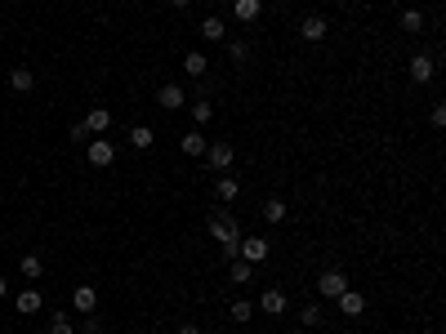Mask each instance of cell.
Here are the masks:
<instances>
[{
  "instance_id": "1",
  "label": "cell",
  "mask_w": 446,
  "mask_h": 334,
  "mask_svg": "<svg viewBox=\"0 0 446 334\" xmlns=\"http://www.w3.org/2000/svg\"><path fill=\"white\" fill-rule=\"evenodd\" d=\"M232 160H236V147L227 138L205 143V165H210V169H232Z\"/></svg>"
},
{
  "instance_id": "2",
  "label": "cell",
  "mask_w": 446,
  "mask_h": 334,
  "mask_svg": "<svg viewBox=\"0 0 446 334\" xmlns=\"http://www.w3.org/2000/svg\"><path fill=\"white\" fill-rule=\"evenodd\" d=\"M85 160L99 165V169H108L112 160H116V147H112L108 138H90V143H85Z\"/></svg>"
},
{
  "instance_id": "3",
  "label": "cell",
  "mask_w": 446,
  "mask_h": 334,
  "mask_svg": "<svg viewBox=\"0 0 446 334\" xmlns=\"http://www.w3.org/2000/svg\"><path fill=\"white\" fill-rule=\"evenodd\" d=\"M406 72H411L415 85H429L433 72H438V59H433V54H411V67H406Z\"/></svg>"
},
{
  "instance_id": "4",
  "label": "cell",
  "mask_w": 446,
  "mask_h": 334,
  "mask_svg": "<svg viewBox=\"0 0 446 334\" xmlns=\"http://www.w3.org/2000/svg\"><path fill=\"white\" fill-rule=\"evenodd\" d=\"M272 254V245L263 241V236H241V254L236 259H245V263H263Z\"/></svg>"
},
{
  "instance_id": "5",
  "label": "cell",
  "mask_w": 446,
  "mask_h": 334,
  "mask_svg": "<svg viewBox=\"0 0 446 334\" xmlns=\"http://www.w3.org/2000/svg\"><path fill=\"white\" fill-rule=\"evenodd\" d=\"M317 290L326 294V299H335V294H344V290H348V276L339 272V267H326V272L317 276Z\"/></svg>"
},
{
  "instance_id": "6",
  "label": "cell",
  "mask_w": 446,
  "mask_h": 334,
  "mask_svg": "<svg viewBox=\"0 0 446 334\" xmlns=\"http://www.w3.org/2000/svg\"><path fill=\"white\" fill-rule=\"evenodd\" d=\"M236 236H241V227H236L227 214H214V218H210V241L227 245V241H236Z\"/></svg>"
},
{
  "instance_id": "7",
  "label": "cell",
  "mask_w": 446,
  "mask_h": 334,
  "mask_svg": "<svg viewBox=\"0 0 446 334\" xmlns=\"http://www.w3.org/2000/svg\"><path fill=\"white\" fill-rule=\"evenodd\" d=\"M183 103H187V94L179 90V85H161V90H156V107L161 112H179Z\"/></svg>"
},
{
  "instance_id": "8",
  "label": "cell",
  "mask_w": 446,
  "mask_h": 334,
  "mask_svg": "<svg viewBox=\"0 0 446 334\" xmlns=\"http://www.w3.org/2000/svg\"><path fill=\"white\" fill-rule=\"evenodd\" d=\"M326 32H330V23L321 14H308L299 23V36H303V41H326Z\"/></svg>"
},
{
  "instance_id": "9",
  "label": "cell",
  "mask_w": 446,
  "mask_h": 334,
  "mask_svg": "<svg viewBox=\"0 0 446 334\" xmlns=\"http://www.w3.org/2000/svg\"><path fill=\"white\" fill-rule=\"evenodd\" d=\"M72 308L76 312H99V290H94V285H76L72 290Z\"/></svg>"
},
{
  "instance_id": "10",
  "label": "cell",
  "mask_w": 446,
  "mask_h": 334,
  "mask_svg": "<svg viewBox=\"0 0 446 334\" xmlns=\"http://www.w3.org/2000/svg\"><path fill=\"white\" fill-rule=\"evenodd\" d=\"M335 308L344 312V317H362V312H366V299L357 290H344V294H335Z\"/></svg>"
},
{
  "instance_id": "11",
  "label": "cell",
  "mask_w": 446,
  "mask_h": 334,
  "mask_svg": "<svg viewBox=\"0 0 446 334\" xmlns=\"http://www.w3.org/2000/svg\"><path fill=\"white\" fill-rule=\"evenodd\" d=\"M227 5H232L236 23H259V14H263V0H227Z\"/></svg>"
},
{
  "instance_id": "12",
  "label": "cell",
  "mask_w": 446,
  "mask_h": 334,
  "mask_svg": "<svg viewBox=\"0 0 446 334\" xmlns=\"http://www.w3.org/2000/svg\"><path fill=\"white\" fill-rule=\"evenodd\" d=\"M254 312H272V317H281V312H286V294L281 290H263L259 303H254Z\"/></svg>"
},
{
  "instance_id": "13",
  "label": "cell",
  "mask_w": 446,
  "mask_h": 334,
  "mask_svg": "<svg viewBox=\"0 0 446 334\" xmlns=\"http://www.w3.org/2000/svg\"><path fill=\"white\" fill-rule=\"evenodd\" d=\"M183 72L192 76V81H205V72H210V59H205L201 50H192V54H183Z\"/></svg>"
},
{
  "instance_id": "14",
  "label": "cell",
  "mask_w": 446,
  "mask_h": 334,
  "mask_svg": "<svg viewBox=\"0 0 446 334\" xmlns=\"http://www.w3.org/2000/svg\"><path fill=\"white\" fill-rule=\"evenodd\" d=\"M81 125H85V129H90V134H99V138H103V134H108V129H112V112H108V107H94V112H90V116H85V121H81Z\"/></svg>"
},
{
  "instance_id": "15",
  "label": "cell",
  "mask_w": 446,
  "mask_h": 334,
  "mask_svg": "<svg viewBox=\"0 0 446 334\" xmlns=\"http://www.w3.org/2000/svg\"><path fill=\"white\" fill-rule=\"evenodd\" d=\"M14 308L23 312V317H32V312H41V308H45L41 290H23V294H18V299H14Z\"/></svg>"
},
{
  "instance_id": "16",
  "label": "cell",
  "mask_w": 446,
  "mask_h": 334,
  "mask_svg": "<svg viewBox=\"0 0 446 334\" xmlns=\"http://www.w3.org/2000/svg\"><path fill=\"white\" fill-rule=\"evenodd\" d=\"M214 196H219L223 205H227V200H236V196H241V183H236L232 174H219V183H214Z\"/></svg>"
},
{
  "instance_id": "17",
  "label": "cell",
  "mask_w": 446,
  "mask_h": 334,
  "mask_svg": "<svg viewBox=\"0 0 446 334\" xmlns=\"http://www.w3.org/2000/svg\"><path fill=\"white\" fill-rule=\"evenodd\" d=\"M196 32H201V41H227V27H223V18H205V23L196 27Z\"/></svg>"
},
{
  "instance_id": "18",
  "label": "cell",
  "mask_w": 446,
  "mask_h": 334,
  "mask_svg": "<svg viewBox=\"0 0 446 334\" xmlns=\"http://www.w3.org/2000/svg\"><path fill=\"white\" fill-rule=\"evenodd\" d=\"M9 85H14L18 94H27L36 85V76H32V67H14V72H9Z\"/></svg>"
},
{
  "instance_id": "19",
  "label": "cell",
  "mask_w": 446,
  "mask_h": 334,
  "mask_svg": "<svg viewBox=\"0 0 446 334\" xmlns=\"http://www.w3.org/2000/svg\"><path fill=\"white\" fill-rule=\"evenodd\" d=\"M179 147H183V156H205V134H183V143H179Z\"/></svg>"
},
{
  "instance_id": "20",
  "label": "cell",
  "mask_w": 446,
  "mask_h": 334,
  "mask_svg": "<svg viewBox=\"0 0 446 334\" xmlns=\"http://www.w3.org/2000/svg\"><path fill=\"white\" fill-rule=\"evenodd\" d=\"M187 112H192V121H196V125H210V121H214V103H210V98H196Z\"/></svg>"
},
{
  "instance_id": "21",
  "label": "cell",
  "mask_w": 446,
  "mask_h": 334,
  "mask_svg": "<svg viewBox=\"0 0 446 334\" xmlns=\"http://www.w3.org/2000/svg\"><path fill=\"white\" fill-rule=\"evenodd\" d=\"M227 317H232L236 326H245V321L254 317V303H250V299H232V308H227Z\"/></svg>"
},
{
  "instance_id": "22",
  "label": "cell",
  "mask_w": 446,
  "mask_h": 334,
  "mask_svg": "<svg viewBox=\"0 0 446 334\" xmlns=\"http://www.w3.org/2000/svg\"><path fill=\"white\" fill-rule=\"evenodd\" d=\"M286 214H290V205H286V200H277V196H272V200H263V218H268V223H281Z\"/></svg>"
},
{
  "instance_id": "23",
  "label": "cell",
  "mask_w": 446,
  "mask_h": 334,
  "mask_svg": "<svg viewBox=\"0 0 446 334\" xmlns=\"http://www.w3.org/2000/svg\"><path fill=\"white\" fill-rule=\"evenodd\" d=\"M130 143H134L139 152H148L152 143H156V129H148V125H134V129H130Z\"/></svg>"
},
{
  "instance_id": "24",
  "label": "cell",
  "mask_w": 446,
  "mask_h": 334,
  "mask_svg": "<svg viewBox=\"0 0 446 334\" xmlns=\"http://www.w3.org/2000/svg\"><path fill=\"white\" fill-rule=\"evenodd\" d=\"M402 32H411V36L424 32V14L420 9H402Z\"/></svg>"
},
{
  "instance_id": "25",
  "label": "cell",
  "mask_w": 446,
  "mask_h": 334,
  "mask_svg": "<svg viewBox=\"0 0 446 334\" xmlns=\"http://www.w3.org/2000/svg\"><path fill=\"white\" fill-rule=\"evenodd\" d=\"M18 272L27 276V281H36V276L45 272V263H41V254H23V263H18Z\"/></svg>"
},
{
  "instance_id": "26",
  "label": "cell",
  "mask_w": 446,
  "mask_h": 334,
  "mask_svg": "<svg viewBox=\"0 0 446 334\" xmlns=\"http://www.w3.org/2000/svg\"><path fill=\"white\" fill-rule=\"evenodd\" d=\"M227 276H232V281H236V285H245V281H254V263H245V259H232V272H227Z\"/></svg>"
},
{
  "instance_id": "27",
  "label": "cell",
  "mask_w": 446,
  "mask_h": 334,
  "mask_svg": "<svg viewBox=\"0 0 446 334\" xmlns=\"http://www.w3.org/2000/svg\"><path fill=\"white\" fill-rule=\"evenodd\" d=\"M227 59H232L236 67L250 63V45H245V41H227Z\"/></svg>"
},
{
  "instance_id": "28",
  "label": "cell",
  "mask_w": 446,
  "mask_h": 334,
  "mask_svg": "<svg viewBox=\"0 0 446 334\" xmlns=\"http://www.w3.org/2000/svg\"><path fill=\"white\" fill-rule=\"evenodd\" d=\"M50 334H76V326H72L68 312H54V317H50Z\"/></svg>"
},
{
  "instance_id": "29",
  "label": "cell",
  "mask_w": 446,
  "mask_h": 334,
  "mask_svg": "<svg viewBox=\"0 0 446 334\" xmlns=\"http://www.w3.org/2000/svg\"><path fill=\"white\" fill-rule=\"evenodd\" d=\"M321 317H326V312H321V303H308V308H299V321H303V326H321Z\"/></svg>"
},
{
  "instance_id": "30",
  "label": "cell",
  "mask_w": 446,
  "mask_h": 334,
  "mask_svg": "<svg viewBox=\"0 0 446 334\" xmlns=\"http://www.w3.org/2000/svg\"><path fill=\"white\" fill-rule=\"evenodd\" d=\"M81 334H108V330H103V321H99V312H85V326H81Z\"/></svg>"
},
{
  "instance_id": "31",
  "label": "cell",
  "mask_w": 446,
  "mask_h": 334,
  "mask_svg": "<svg viewBox=\"0 0 446 334\" xmlns=\"http://www.w3.org/2000/svg\"><path fill=\"white\" fill-rule=\"evenodd\" d=\"M219 250H223V259H227V263H232V259H236V254H241V236H236V241H227V245H219Z\"/></svg>"
},
{
  "instance_id": "32",
  "label": "cell",
  "mask_w": 446,
  "mask_h": 334,
  "mask_svg": "<svg viewBox=\"0 0 446 334\" xmlns=\"http://www.w3.org/2000/svg\"><path fill=\"white\" fill-rule=\"evenodd\" d=\"M429 121H433V129H442V125H446V107H442V103L429 112Z\"/></svg>"
},
{
  "instance_id": "33",
  "label": "cell",
  "mask_w": 446,
  "mask_h": 334,
  "mask_svg": "<svg viewBox=\"0 0 446 334\" xmlns=\"http://www.w3.org/2000/svg\"><path fill=\"white\" fill-rule=\"evenodd\" d=\"M68 138H72V143H90V138H94V134H90V129H85V125H72V134H68Z\"/></svg>"
},
{
  "instance_id": "34",
  "label": "cell",
  "mask_w": 446,
  "mask_h": 334,
  "mask_svg": "<svg viewBox=\"0 0 446 334\" xmlns=\"http://www.w3.org/2000/svg\"><path fill=\"white\" fill-rule=\"evenodd\" d=\"M179 334H201V326H192V321H183V326H179Z\"/></svg>"
},
{
  "instance_id": "35",
  "label": "cell",
  "mask_w": 446,
  "mask_h": 334,
  "mask_svg": "<svg viewBox=\"0 0 446 334\" xmlns=\"http://www.w3.org/2000/svg\"><path fill=\"white\" fill-rule=\"evenodd\" d=\"M5 294H9V281H5V276H0V299H5Z\"/></svg>"
},
{
  "instance_id": "36",
  "label": "cell",
  "mask_w": 446,
  "mask_h": 334,
  "mask_svg": "<svg viewBox=\"0 0 446 334\" xmlns=\"http://www.w3.org/2000/svg\"><path fill=\"white\" fill-rule=\"evenodd\" d=\"M170 5H174V9H187V5H192V0H170Z\"/></svg>"
},
{
  "instance_id": "37",
  "label": "cell",
  "mask_w": 446,
  "mask_h": 334,
  "mask_svg": "<svg viewBox=\"0 0 446 334\" xmlns=\"http://www.w3.org/2000/svg\"><path fill=\"white\" fill-rule=\"evenodd\" d=\"M214 334H227V330H214Z\"/></svg>"
},
{
  "instance_id": "38",
  "label": "cell",
  "mask_w": 446,
  "mask_h": 334,
  "mask_svg": "<svg viewBox=\"0 0 446 334\" xmlns=\"http://www.w3.org/2000/svg\"><path fill=\"white\" fill-rule=\"evenodd\" d=\"M23 5H27V0H23Z\"/></svg>"
}]
</instances>
